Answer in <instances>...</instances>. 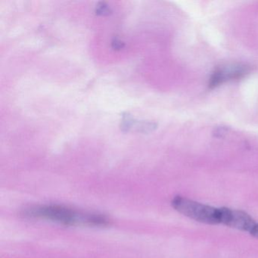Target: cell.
Returning a JSON list of instances; mask_svg holds the SVG:
<instances>
[{
	"label": "cell",
	"mask_w": 258,
	"mask_h": 258,
	"mask_svg": "<svg viewBox=\"0 0 258 258\" xmlns=\"http://www.w3.org/2000/svg\"><path fill=\"white\" fill-rule=\"evenodd\" d=\"M250 235H253L255 238H258V223H256L253 229L250 232Z\"/></svg>",
	"instance_id": "obj_5"
},
{
	"label": "cell",
	"mask_w": 258,
	"mask_h": 258,
	"mask_svg": "<svg viewBox=\"0 0 258 258\" xmlns=\"http://www.w3.org/2000/svg\"><path fill=\"white\" fill-rule=\"evenodd\" d=\"M172 206L178 212L196 221L208 224L220 223L219 208L203 205L181 196H176L173 199Z\"/></svg>",
	"instance_id": "obj_2"
},
{
	"label": "cell",
	"mask_w": 258,
	"mask_h": 258,
	"mask_svg": "<svg viewBox=\"0 0 258 258\" xmlns=\"http://www.w3.org/2000/svg\"><path fill=\"white\" fill-rule=\"evenodd\" d=\"M247 72H248V69L245 66H241L218 69L213 73L210 78L209 87L211 89L215 88L225 81L240 79L243 78Z\"/></svg>",
	"instance_id": "obj_4"
},
{
	"label": "cell",
	"mask_w": 258,
	"mask_h": 258,
	"mask_svg": "<svg viewBox=\"0 0 258 258\" xmlns=\"http://www.w3.org/2000/svg\"><path fill=\"white\" fill-rule=\"evenodd\" d=\"M28 217L46 219L66 225L77 226H105L108 221L105 217L98 214L78 212L64 207L39 206L30 208L25 212Z\"/></svg>",
	"instance_id": "obj_1"
},
{
	"label": "cell",
	"mask_w": 258,
	"mask_h": 258,
	"mask_svg": "<svg viewBox=\"0 0 258 258\" xmlns=\"http://www.w3.org/2000/svg\"><path fill=\"white\" fill-rule=\"evenodd\" d=\"M220 223L229 227L250 232L256 225L254 220L244 211L229 208H219Z\"/></svg>",
	"instance_id": "obj_3"
}]
</instances>
